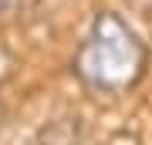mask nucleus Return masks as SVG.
I'll return each instance as SVG.
<instances>
[{
    "label": "nucleus",
    "instance_id": "obj_5",
    "mask_svg": "<svg viewBox=\"0 0 152 145\" xmlns=\"http://www.w3.org/2000/svg\"><path fill=\"white\" fill-rule=\"evenodd\" d=\"M4 118L7 115H4V105H0V135H4Z\"/></svg>",
    "mask_w": 152,
    "mask_h": 145
},
{
    "label": "nucleus",
    "instance_id": "obj_1",
    "mask_svg": "<svg viewBox=\"0 0 152 145\" xmlns=\"http://www.w3.org/2000/svg\"><path fill=\"white\" fill-rule=\"evenodd\" d=\"M142 71H145V44L139 41V34L118 14H98L85 44L78 47L75 74L91 91L115 95L132 88L142 78Z\"/></svg>",
    "mask_w": 152,
    "mask_h": 145
},
{
    "label": "nucleus",
    "instance_id": "obj_3",
    "mask_svg": "<svg viewBox=\"0 0 152 145\" xmlns=\"http://www.w3.org/2000/svg\"><path fill=\"white\" fill-rule=\"evenodd\" d=\"M10 71H14V54L0 44V85H4L7 78H10Z\"/></svg>",
    "mask_w": 152,
    "mask_h": 145
},
{
    "label": "nucleus",
    "instance_id": "obj_2",
    "mask_svg": "<svg viewBox=\"0 0 152 145\" xmlns=\"http://www.w3.org/2000/svg\"><path fill=\"white\" fill-rule=\"evenodd\" d=\"M41 145H85V122L78 115H61L51 118L37 135Z\"/></svg>",
    "mask_w": 152,
    "mask_h": 145
},
{
    "label": "nucleus",
    "instance_id": "obj_4",
    "mask_svg": "<svg viewBox=\"0 0 152 145\" xmlns=\"http://www.w3.org/2000/svg\"><path fill=\"white\" fill-rule=\"evenodd\" d=\"M17 4V0H0V17H4V14H10V7Z\"/></svg>",
    "mask_w": 152,
    "mask_h": 145
}]
</instances>
